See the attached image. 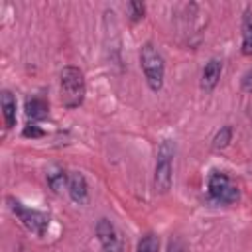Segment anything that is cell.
Listing matches in <instances>:
<instances>
[{
	"label": "cell",
	"mask_w": 252,
	"mask_h": 252,
	"mask_svg": "<svg viewBox=\"0 0 252 252\" xmlns=\"http://www.w3.org/2000/svg\"><path fill=\"white\" fill-rule=\"evenodd\" d=\"M67 181H69V179H67L65 171H61V169H53V171L47 173V183H49V187H51L55 193H59V191L65 187Z\"/></svg>",
	"instance_id": "obj_13"
},
{
	"label": "cell",
	"mask_w": 252,
	"mask_h": 252,
	"mask_svg": "<svg viewBox=\"0 0 252 252\" xmlns=\"http://www.w3.org/2000/svg\"><path fill=\"white\" fill-rule=\"evenodd\" d=\"M2 112H4V122L6 128H14L16 126V98L10 91H2Z\"/></svg>",
	"instance_id": "obj_8"
},
{
	"label": "cell",
	"mask_w": 252,
	"mask_h": 252,
	"mask_svg": "<svg viewBox=\"0 0 252 252\" xmlns=\"http://www.w3.org/2000/svg\"><path fill=\"white\" fill-rule=\"evenodd\" d=\"M43 132L37 128V126H33V124H30V126H26L24 128V136H32V138H39Z\"/></svg>",
	"instance_id": "obj_16"
},
{
	"label": "cell",
	"mask_w": 252,
	"mask_h": 252,
	"mask_svg": "<svg viewBox=\"0 0 252 252\" xmlns=\"http://www.w3.org/2000/svg\"><path fill=\"white\" fill-rule=\"evenodd\" d=\"M96 236H98V240H100L102 246H106V244H110V242H114L118 238L112 222L106 220V219H100L98 220V224H96Z\"/></svg>",
	"instance_id": "obj_11"
},
{
	"label": "cell",
	"mask_w": 252,
	"mask_h": 252,
	"mask_svg": "<svg viewBox=\"0 0 252 252\" xmlns=\"http://www.w3.org/2000/svg\"><path fill=\"white\" fill-rule=\"evenodd\" d=\"M122 250H124V246H122V242L118 238L114 242H110V244L104 246V252H122Z\"/></svg>",
	"instance_id": "obj_17"
},
{
	"label": "cell",
	"mask_w": 252,
	"mask_h": 252,
	"mask_svg": "<svg viewBox=\"0 0 252 252\" xmlns=\"http://www.w3.org/2000/svg\"><path fill=\"white\" fill-rule=\"evenodd\" d=\"M230 140H232V128L230 126H222L213 138V148L215 150H224L230 144Z\"/></svg>",
	"instance_id": "obj_12"
},
{
	"label": "cell",
	"mask_w": 252,
	"mask_h": 252,
	"mask_svg": "<svg viewBox=\"0 0 252 252\" xmlns=\"http://www.w3.org/2000/svg\"><path fill=\"white\" fill-rule=\"evenodd\" d=\"M171 158H173V146L165 140L158 150V163L154 175V185L156 191L159 193H167L171 187Z\"/></svg>",
	"instance_id": "obj_3"
},
{
	"label": "cell",
	"mask_w": 252,
	"mask_h": 252,
	"mask_svg": "<svg viewBox=\"0 0 252 252\" xmlns=\"http://www.w3.org/2000/svg\"><path fill=\"white\" fill-rule=\"evenodd\" d=\"M61 102L67 108H77L85 98V79L77 67H65L61 71Z\"/></svg>",
	"instance_id": "obj_1"
},
{
	"label": "cell",
	"mask_w": 252,
	"mask_h": 252,
	"mask_svg": "<svg viewBox=\"0 0 252 252\" xmlns=\"http://www.w3.org/2000/svg\"><path fill=\"white\" fill-rule=\"evenodd\" d=\"M220 71H222V65H220L219 59H211V61L205 65L203 75H201V89H203L205 93H211V91L217 87V83H219V79H220Z\"/></svg>",
	"instance_id": "obj_6"
},
{
	"label": "cell",
	"mask_w": 252,
	"mask_h": 252,
	"mask_svg": "<svg viewBox=\"0 0 252 252\" xmlns=\"http://www.w3.org/2000/svg\"><path fill=\"white\" fill-rule=\"evenodd\" d=\"M8 203H10L12 211L18 215V219L22 220V224H24L28 230H32V232H35V234H39V236L45 232V228H47V224H49V219H47L43 213H39V211H35V209H28V207H24L22 203H18V201H14V199H8Z\"/></svg>",
	"instance_id": "obj_4"
},
{
	"label": "cell",
	"mask_w": 252,
	"mask_h": 252,
	"mask_svg": "<svg viewBox=\"0 0 252 252\" xmlns=\"http://www.w3.org/2000/svg\"><path fill=\"white\" fill-rule=\"evenodd\" d=\"M128 10H130V20L136 22L140 18H144V12H146V6L142 2H130L128 4Z\"/></svg>",
	"instance_id": "obj_15"
},
{
	"label": "cell",
	"mask_w": 252,
	"mask_h": 252,
	"mask_svg": "<svg viewBox=\"0 0 252 252\" xmlns=\"http://www.w3.org/2000/svg\"><path fill=\"white\" fill-rule=\"evenodd\" d=\"M242 53L252 55V12L244 10L242 16Z\"/></svg>",
	"instance_id": "obj_10"
},
{
	"label": "cell",
	"mask_w": 252,
	"mask_h": 252,
	"mask_svg": "<svg viewBox=\"0 0 252 252\" xmlns=\"http://www.w3.org/2000/svg\"><path fill=\"white\" fill-rule=\"evenodd\" d=\"M242 89H244L246 93L252 91V71H248V73L242 77Z\"/></svg>",
	"instance_id": "obj_18"
},
{
	"label": "cell",
	"mask_w": 252,
	"mask_h": 252,
	"mask_svg": "<svg viewBox=\"0 0 252 252\" xmlns=\"http://www.w3.org/2000/svg\"><path fill=\"white\" fill-rule=\"evenodd\" d=\"M209 193L213 195V199L220 201V203H234L238 199V189L232 185V181L228 179V175L215 171L209 177Z\"/></svg>",
	"instance_id": "obj_5"
},
{
	"label": "cell",
	"mask_w": 252,
	"mask_h": 252,
	"mask_svg": "<svg viewBox=\"0 0 252 252\" xmlns=\"http://www.w3.org/2000/svg\"><path fill=\"white\" fill-rule=\"evenodd\" d=\"M47 112H49V106H47V102L43 98H28L26 100V114H28V118L41 120V118L47 116Z\"/></svg>",
	"instance_id": "obj_9"
},
{
	"label": "cell",
	"mask_w": 252,
	"mask_h": 252,
	"mask_svg": "<svg viewBox=\"0 0 252 252\" xmlns=\"http://www.w3.org/2000/svg\"><path fill=\"white\" fill-rule=\"evenodd\" d=\"M159 250V238L156 234H146L140 238L136 252H158Z\"/></svg>",
	"instance_id": "obj_14"
},
{
	"label": "cell",
	"mask_w": 252,
	"mask_h": 252,
	"mask_svg": "<svg viewBox=\"0 0 252 252\" xmlns=\"http://www.w3.org/2000/svg\"><path fill=\"white\" fill-rule=\"evenodd\" d=\"M140 63H142V71L146 77V83L152 91H159L163 87V59L158 53V49L152 43H144L142 51H140Z\"/></svg>",
	"instance_id": "obj_2"
},
{
	"label": "cell",
	"mask_w": 252,
	"mask_h": 252,
	"mask_svg": "<svg viewBox=\"0 0 252 252\" xmlns=\"http://www.w3.org/2000/svg\"><path fill=\"white\" fill-rule=\"evenodd\" d=\"M67 187H69V195L75 203H85L87 201V181L83 177V173L79 171H73L69 175V181H67Z\"/></svg>",
	"instance_id": "obj_7"
}]
</instances>
